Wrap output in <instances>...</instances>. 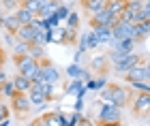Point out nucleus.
I'll return each mask as SVG.
<instances>
[{"label":"nucleus","mask_w":150,"mask_h":126,"mask_svg":"<svg viewBox=\"0 0 150 126\" xmlns=\"http://www.w3.org/2000/svg\"><path fill=\"white\" fill-rule=\"evenodd\" d=\"M101 98L110 105L127 109L131 105L133 90H131V85H122V83H105V88H101Z\"/></svg>","instance_id":"obj_1"},{"label":"nucleus","mask_w":150,"mask_h":126,"mask_svg":"<svg viewBox=\"0 0 150 126\" xmlns=\"http://www.w3.org/2000/svg\"><path fill=\"white\" fill-rule=\"evenodd\" d=\"M142 62H146V54H139L137 49L131 51V54H125L122 58H118L116 62H112L110 66V73H114V75H122V73H127L129 69H133L135 64H142Z\"/></svg>","instance_id":"obj_2"},{"label":"nucleus","mask_w":150,"mask_h":126,"mask_svg":"<svg viewBox=\"0 0 150 126\" xmlns=\"http://www.w3.org/2000/svg\"><path fill=\"white\" fill-rule=\"evenodd\" d=\"M62 75L64 73L60 71L52 60H47V56L43 58V60H39V77L43 79V81H50V83L56 85L60 79H62Z\"/></svg>","instance_id":"obj_3"},{"label":"nucleus","mask_w":150,"mask_h":126,"mask_svg":"<svg viewBox=\"0 0 150 126\" xmlns=\"http://www.w3.org/2000/svg\"><path fill=\"white\" fill-rule=\"evenodd\" d=\"M129 109H131V113H133L135 118H148V116H150V92H139V94H133Z\"/></svg>","instance_id":"obj_4"},{"label":"nucleus","mask_w":150,"mask_h":126,"mask_svg":"<svg viewBox=\"0 0 150 126\" xmlns=\"http://www.w3.org/2000/svg\"><path fill=\"white\" fill-rule=\"evenodd\" d=\"M97 122L99 124H120L122 122V109L116 107V105L103 103V105H101V109H99Z\"/></svg>","instance_id":"obj_5"},{"label":"nucleus","mask_w":150,"mask_h":126,"mask_svg":"<svg viewBox=\"0 0 150 126\" xmlns=\"http://www.w3.org/2000/svg\"><path fill=\"white\" fill-rule=\"evenodd\" d=\"M13 60H15L17 73H22V75L30 77V81H32V77H35V75H37V71H39V60H35V58L28 56V54L13 56Z\"/></svg>","instance_id":"obj_6"},{"label":"nucleus","mask_w":150,"mask_h":126,"mask_svg":"<svg viewBox=\"0 0 150 126\" xmlns=\"http://www.w3.org/2000/svg\"><path fill=\"white\" fill-rule=\"evenodd\" d=\"M9 107H11V111H15L17 116H26L32 109V105L28 101V92H15V94L9 98Z\"/></svg>","instance_id":"obj_7"},{"label":"nucleus","mask_w":150,"mask_h":126,"mask_svg":"<svg viewBox=\"0 0 150 126\" xmlns=\"http://www.w3.org/2000/svg\"><path fill=\"white\" fill-rule=\"evenodd\" d=\"M125 81H150V69H148V64L146 62H142V64H135L133 69H129L127 73H122L120 75Z\"/></svg>","instance_id":"obj_8"},{"label":"nucleus","mask_w":150,"mask_h":126,"mask_svg":"<svg viewBox=\"0 0 150 126\" xmlns=\"http://www.w3.org/2000/svg\"><path fill=\"white\" fill-rule=\"evenodd\" d=\"M110 66H112V62L107 60L105 54L94 56L92 60H90V71H92V75H110Z\"/></svg>","instance_id":"obj_9"},{"label":"nucleus","mask_w":150,"mask_h":126,"mask_svg":"<svg viewBox=\"0 0 150 126\" xmlns=\"http://www.w3.org/2000/svg\"><path fill=\"white\" fill-rule=\"evenodd\" d=\"M148 34H150V19H148V22H137V24H133L131 38L135 41V45L144 43L146 38H148Z\"/></svg>","instance_id":"obj_10"},{"label":"nucleus","mask_w":150,"mask_h":126,"mask_svg":"<svg viewBox=\"0 0 150 126\" xmlns=\"http://www.w3.org/2000/svg\"><path fill=\"white\" fill-rule=\"evenodd\" d=\"M37 32H39L37 26H32V24H24V26H19V28L15 30V36L19 38V41L32 43V41H35V36H37Z\"/></svg>","instance_id":"obj_11"},{"label":"nucleus","mask_w":150,"mask_h":126,"mask_svg":"<svg viewBox=\"0 0 150 126\" xmlns=\"http://www.w3.org/2000/svg\"><path fill=\"white\" fill-rule=\"evenodd\" d=\"M0 28L4 32H13V34H15V30L19 28V22H17V17L13 15V11L11 13H0Z\"/></svg>","instance_id":"obj_12"},{"label":"nucleus","mask_w":150,"mask_h":126,"mask_svg":"<svg viewBox=\"0 0 150 126\" xmlns=\"http://www.w3.org/2000/svg\"><path fill=\"white\" fill-rule=\"evenodd\" d=\"M99 47V41L94 36V32H84V36H79V43H77V49L81 51H88V49H97Z\"/></svg>","instance_id":"obj_13"},{"label":"nucleus","mask_w":150,"mask_h":126,"mask_svg":"<svg viewBox=\"0 0 150 126\" xmlns=\"http://www.w3.org/2000/svg\"><path fill=\"white\" fill-rule=\"evenodd\" d=\"M86 92H88V90H86V85H84V81H81V79H73L71 85H67V88H64V94L75 96V98H84Z\"/></svg>","instance_id":"obj_14"},{"label":"nucleus","mask_w":150,"mask_h":126,"mask_svg":"<svg viewBox=\"0 0 150 126\" xmlns=\"http://www.w3.org/2000/svg\"><path fill=\"white\" fill-rule=\"evenodd\" d=\"M92 32L97 36L99 45H110V41H112V28L110 26H97V28H92Z\"/></svg>","instance_id":"obj_15"},{"label":"nucleus","mask_w":150,"mask_h":126,"mask_svg":"<svg viewBox=\"0 0 150 126\" xmlns=\"http://www.w3.org/2000/svg\"><path fill=\"white\" fill-rule=\"evenodd\" d=\"M13 85H15V92H28L32 88V81H30V77L17 73V75L13 77Z\"/></svg>","instance_id":"obj_16"},{"label":"nucleus","mask_w":150,"mask_h":126,"mask_svg":"<svg viewBox=\"0 0 150 126\" xmlns=\"http://www.w3.org/2000/svg\"><path fill=\"white\" fill-rule=\"evenodd\" d=\"M28 101H30L32 107H41V105H47V103H50V98H47L43 92L30 88V90H28Z\"/></svg>","instance_id":"obj_17"},{"label":"nucleus","mask_w":150,"mask_h":126,"mask_svg":"<svg viewBox=\"0 0 150 126\" xmlns=\"http://www.w3.org/2000/svg\"><path fill=\"white\" fill-rule=\"evenodd\" d=\"M13 15L17 17L19 26H24V24H32V19H35V13H32V11H28V9H24L22 4H19L15 11H13Z\"/></svg>","instance_id":"obj_18"},{"label":"nucleus","mask_w":150,"mask_h":126,"mask_svg":"<svg viewBox=\"0 0 150 126\" xmlns=\"http://www.w3.org/2000/svg\"><path fill=\"white\" fill-rule=\"evenodd\" d=\"M32 88L39 90V92H43V94L50 98V101H54V90H56V85H54V83L43 81V79H41V81H35V83H32Z\"/></svg>","instance_id":"obj_19"},{"label":"nucleus","mask_w":150,"mask_h":126,"mask_svg":"<svg viewBox=\"0 0 150 126\" xmlns=\"http://www.w3.org/2000/svg\"><path fill=\"white\" fill-rule=\"evenodd\" d=\"M58 113L60 111H52V113H45V116H41L39 120H35V124L37 126H60V122H58Z\"/></svg>","instance_id":"obj_20"},{"label":"nucleus","mask_w":150,"mask_h":126,"mask_svg":"<svg viewBox=\"0 0 150 126\" xmlns=\"http://www.w3.org/2000/svg\"><path fill=\"white\" fill-rule=\"evenodd\" d=\"M105 83H107V75H99V77L88 79L84 85H86V90H101V88H105Z\"/></svg>","instance_id":"obj_21"},{"label":"nucleus","mask_w":150,"mask_h":126,"mask_svg":"<svg viewBox=\"0 0 150 126\" xmlns=\"http://www.w3.org/2000/svg\"><path fill=\"white\" fill-rule=\"evenodd\" d=\"M79 2H81V6H84V11L90 13V15L94 11H99V9L105 6V0H79Z\"/></svg>","instance_id":"obj_22"},{"label":"nucleus","mask_w":150,"mask_h":126,"mask_svg":"<svg viewBox=\"0 0 150 126\" xmlns=\"http://www.w3.org/2000/svg\"><path fill=\"white\" fill-rule=\"evenodd\" d=\"M13 94H15V85H13V79H4V81H2V92H0V101H9Z\"/></svg>","instance_id":"obj_23"},{"label":"nucleus","mask_w":150,"mask_h":126,"mask_svg":"<svg viewBox=\"0 0 150 126\" xmlns=\"http://www.w3.org/2000/svg\"><path fill=\"white\" fill-rule=\"evenodd\" d=\"M81 71H84V66H79V62H73V64H69L64 69V75L71 77V79H79L81 77Z\"/></svg>","instance_id":"obj_24"},{"label":"nucleus","mask_w":150,"mask_h":126,"mask_svg":"<svg viewBox=\"0 0 150 126\" xmlns=\"http://www.w3.org/2000/svg\"><path fill=\"white\" fill-rule=\"evenodd\" d=\"M28 56H32L35 60H43V58H45V47H43V45H37V43H30Z\"/></svg>","instance_id":"obj_25"},{"label":"nucleus","mask_w":150,"mask_h":126,"mask_svg":"<svg viewBox=\"0 0 150 126\" xmlns=\"http://www.w3.org/2000/svg\"><path fill=\"white\" fill-rule=\"evenodd\" d=\"M13 56H22V54H28V49H30V43H26V41H17L13 43Z\"/></svg>","instance_id":"obj_26"},{"label":"nucleus","mask_w":150,"mask_h":126,"mask_svg":"<svg viewBox=\"0 0 150 126\" xmlns=\"http://www.w3.org/2000/svg\"><path fill=\"white\" fill-rule=\"evenodd\" d=\"M64 22H67V28H71V30H77L79 28V15H77V13H73V11L67 15Z\"/></svg>","instance_id":"obj_27"},{"label":"nucleus","mask_w":150,"mask_h":126,"mask_svg":"<svg viewBox=\"0 0 150 126\" xmlns=\"http://www.w3.org/2000/svg\"><path fill=\"white\" fill-rule=\"evenodd\" d=\"M69 13H71V9H69V4L60 2V4H58V9L54 11V15H56V17L60 19V22H64V19H67V15H69Z\"/></svg>","instance_id":"obj_28"},{"label":"nucleus","mask_w":150,"mask_h":126,"mask_svg":"<svg viewBox=\"0 0 150 126\" xmlns=\"http://www.w3.org/2000/svg\"><path fill=\"white\" fill-rule=\"evenodd\" d=\"M19 4H22L24 9H28V11H32V13L37 15V13H39V9H41V4H43V2H39V0H22Z\"/></svg>","instance_id":"obj_29"},{"label":"nucleus","mask_w":150,"mask_h":126,"mask_svg":"<svg viewBox=\"0 0 150 126\" xmlns=\"http://www.w3.org/2000/svg\"><path fill=\"white\" fill-rule=\"evenodd\" d=\"M131 90H137V92H150V83L148 81H129Z\"/></svg>","instance_id":"obj_30"},{"label":"nucleus","mask_w":150,"mask_h":126,"mask_svg":"<svg viewBox=\"0 0 150 126\" xmlns=\"http://www.w3.org/2000/svg\"><path fill=\"white\" fill-rule=\"evenodd\" d=\"M6 118H11V107L6 105V101H0V124H2Z\"/></svg>","instance_id":"obj_31"},{"label":"nucleus","mask_w":150,"mask_h":126,"mask_svg":"<svg viewBox=\"0 0 150 126\" xmlns=\"http://www.w3.org/2000/svg\"><path fill=\"white\" fill-rule=\"evenodd\" d=\"M0 4H2V11L4 13H11V11H15L17 6H19L17 0H0Z\"/></svg>","instance_id":"obj_32"},{"label":"nucleus","mask_w":150,"mask_h":126,"mask_svg":"<svg viewBox=\"0 0 150 126\" xmlns=\"http://www.w3.org/2000/svg\"><path fill=\"white\" fill-rule=\"evenodd\" d=\"M17 41V36L15 34H13V32H4V43H6V47H13V43H15Z\"/></svg>","instance_id":"obj_33"},{"label":"nucleus","mask_w":150,"mask_h":126,"mask_svg":"<svg viewBox=\"0 0 150 126\" xmlns=\"http://www.w3.org/2000/svg\"><path fill=\"white\" fill-rule=\"evenodd\" d=\"M79 79L86 83L88 79H92V71H90V69H84V71H81V77H79Z\"/></svg>","instance_id":"obj_34"},{"label":"nucleus","mask_w":150,"mask_h":126,"mask_svg":"<svg viewBox=\"0 0 150 126\" xmlns=\"http://www.w3.org/2000/svg\"><path fill=\"white\" fill-rule=\"evenodd\" d=\"M84 54H86V51H81V49H77V51H75V58H73V60H75V62H79L81 58H84Z\"/></svg>","instance_id":"obj_35"},{"label":"nucleus","mask_w":150,"mask_h":126,"mask_svg":"<svg viewBox=\"0 0 150 126\" xmlns=\"http://www.w3.org/2000/svg\"><path fill=\"white\" fill-rule=\"evenodd\" d=\"M84 107V98H77V103H75V111H81Z\"/></svg>","instance_id":"obj_36"},{"label":"nucleus","mask_w":150,"mask_h":126,"mask_svg":"<svg viewBox=\"0 0 150 126\" xmlns=\"http://www.w3.org/2000/svg\"><path fill=\"white\" fill-rule=\"evenodd\" d=\"M4 79H6V73L2 71V66H0V81H4Z\"/></svg>","instance_id":"obj_37"},{"label":"nucleus","mask_w":150,"mask_h":126,"mask_svg":"<svg viewBox=\"0 0 150 126\" xmlns=\"http://www.w3.org/2000/svg\"><path fill=\"white\" fill-rule=\"evenodd\" d=\"M39 2H47V0H39Z\"/></svg>","instance_id":"obj_38"},{"label":"nucleus","mask_w":150,"mask_h":126,"mask_svg":"<svg viewBox=\"0 0 150 126\" xmlns=\"http://www.w3.org/2000/svg\"><path fill=\"white\" fill-rule=\"evenodd\" d=\"M0 13H2V4H0Z\"/></svg>","instance_id":"obj_39"},{"label":"nucleus","mask_w":150,"mask_h":126,"mask_svg":"<svg viewBox=\"0 0 150 126\" xmlns=\"http://www.w3.org/2000/svg\"><path fill=\"white\" fill-rule=\"evenodd\" d=\"M17 2H22V0H17Z\"/></svg>","instance_id":"obj_40"}]
</instances>
